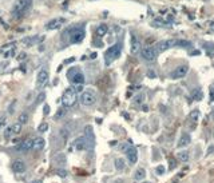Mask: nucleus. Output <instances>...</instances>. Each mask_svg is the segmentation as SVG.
<instances>
[{"instance_id":"f257e3e1","label":"nucleus","mask_w":214,"mask_h":183,"mask_svg":"<svg viewBox=\"0 0 214 183\" xmlns=\"http://www.w3.org/2000/svg\"><path fill=\"white\" fill-rule=\"evenodd\" d=\"M68 36V41L70 43H80V41L84 39V29H83V25H75V27H71L67 31H64L63 34V39Z\"/></svg>"},{"instance_id":"f03ea898","label":"nucleus","mask_w":214,"mask_h":183,"mask_svg":"<svg viewBox=\"0 0 214 183\" xmlns=\"http://www.w3.org/2000/svg\"><path fill=\"white\" fill-rule=\"evenodd\" d=\"M32 7V0H15L12 7V15L15 18H22L25 12H28Z\"/></svg>"},{"instance_id":"7ed1b4c3","label":"nucleus","mask_w":214,"mask_h":183,"mask_svg":"<svg viewBox=\"0 0 214 183\" xmlns=\"http://www.w3.org/2000/svg\"><path fill=\"white\" fill-rule=\"evenodd\" d=\"M122 52V43H117L113 47H110L104 54V59H106V64H110L113 60L118 59Z\"/></svg>"},{"instance_id":"20e7f679","label":"nucleus","mask_w":214,"mask_h":183,"mask_svg":"<svg viewBox=\"0 0 214 183\" xmlns=\"http://www.w3.org/2000/svg\"><path fill=\"white\" fill-rule=\"evenodd\" d=\"M76 99H78V96H76V92L74 91L73 88H68L64 91L63 96H62V104H63L64 107H71V106H74L76 102Z\"/></svg>"},{"instance_id":"39448f33","label":"nucleus","mask_w":214,"mask_h":183,"mask_svg":"<svg viewBox=\"0 0 214 183\" xmlns=\"http://www.w3.org/2000/svg\"><path fill=\"white\" fill-rule=\"evenodd\" d=\"M79 100H80V103L83 104V106H92V104H95V102H96V95H95V92L92 91H84L80 94V96H79Z\"/></svg>"},{"instance_id":"423d86ee","label":"nucleus","mask_w":214,"mask_h":183,"mask_svg":"<svg viewBox=\"0 0 214 183\" xmlns=\"http://www.w3.org/2000/svg\"><path fill=\"white\" fill-rule=\"evenodd\" d=\"M141 55L146 62H154L158 56V51L155 50V47H150V46H149V47L142 48Z\"/></svg>"},{"instance_id":"0eeeda50","label":"nucleus","mask_w":214,"mask_h":183,"mask_svg":"<svg viewBox=\"0 0 214 183\" xmlns=\"http://www.w3.org/2000/svg\"><path fill=\"white\" fill-rule=\"evenodd\" d=\"M189 72V67L187 66H180V67H177L175 69H174L173 72L170 74V78L171 79H174V80H177V79H182V78H185L186 76V74Z\"/></svg>"},{"instance_id":"6e6552de","label":"nucleus","mask_w":214,"mask_h":183,"mask_svg":"<svg viewBox=\"0 0 214 183\" xmlns=\"http://www.w3.org/2000/svg\"><path fill=\"white\" fill-rule=\"evenodd\" d=\"M177 43V40H174V39H169V40H162L159 41L157 44V47H155V50L158 51V52H163V51L169 50V48L174 47Z\"/></svg>"},{"instance_id":"1a4fd4ad","label":"nucleus","mask_w":214,"mask_h":183,"mask_svg":"<svg viewBox=\"0 0 214 183\" xmlns=\"http://www.w3.org/2000/svg\"><path fill=\"white\" fill-rule=\"evenodd\" d=\"M68 76H70V80H71V83H74V84H83L84 83V74L80 72V71H75L74 74L68 72Z\"/></svg>"},{"instance_id":"9d476101","label":"nucleus","mask_w":214,"mask_h":183,"mask_svg":"<svg viewBox=\"0 0 214 183\" xmlns=\"http://www.w3.org/2000/svg\"><path fill=\"white\" fill-rule=\"evenodd\" d=\"M126 156L130 164H135L138 161V152L135 147H127L126 149Z\"/></svg>"},{"instance_id":"9b49d317","label":"nucleus","mask_w":214,"mask_h":183,"mask_svg":"<svg viewBox=\"0 0 214 183\" xmlns=\"http://www.w3.org/2000/svg\"><path fill=\"white\" fill-rule=\"evenodd\" d=\"M90 146H91V142H90V140H88L86 136L78 138L75 140V149L79 150V151H80V150H87Z\"/></svg>"},{"instance_id":"f8f14e48","label":"nucleus","mask_w":214,"mask_h":183,"mask_svg":"<svg viewBox=\"0 0 214 183\" xmlns=\"http://www.w3.org/2000/svg\"><path fill=\"white\" fill-rule=\"evenodd\" d=\"M48 78H50V74H48V71L46 68L40 69L38 72V79H36V84L39 86V87H42V86H44L46 83H47Z\"/></svg>"},{"instance_id":"ddd939ff","label":"nucleus","mask_w":214,"mask_h":183,"mask_svg":"<svg viewBox=\"0 0 214 183\" xmlns=\"http://www.w3.org/2000/svg\"><path fill=\"white\" fill-rule=\"evenodd\" d=\"M25 168H27V166H25L24 161H22V159H16V161H13V163H12V170L15 171L16 174H22V172H24Z\"/></svg>"},{"instance_id":"4468645a","label":"nucleus","mask_w":214,"mask_h":183,"mask_svg":"<svg viewBox=\"0 0 214 183\" xmlns=\"http://www.w3.org/2000/svg\"><path fill=\"white\" fill-rule=\"evenodd\" d=\"M18 151H22V152H25L28 151V150L32 149V140L31 139H25V140H22V142L18 144Z\"/></svg>"},{"instance_id":"2eb2a0df","label":"nucleus","mask_w":214,"mask_h":183,"mask_svg":"<svg viewBox=\"0 0 214 183\" xmlns=\"http://www.w3.org/2000/svg\"><path fill=\"white\" fill-rule=\"evenodd\" d=\"M64 22H66V20H64L63 18L54 19V20H51V22H48V24L46 25V28H47V29H58V28H60L62 23H64Z\"/></svg>"},{"instance_id":"dca6fc26","label":"nucleus","mask_w":214,"mask_h":183,"mask_svg":"<svg viewBox=\"0 0 214 183\" xmlns=\"http://www.w3.org/2000/svg\"><path fill=\"white\" fill-rule=\"evenodd\" d=\"M190 142H191V139H190V135L189 134H182L180 138V140H178V147L180 149H182V147H186V146H189Z\"/></svg>"},{"instance_id":"f3484780","label":"nucleus","mask_w":214,"mask_h":183,"mask_svg":"<svg viewBox=\"0 0 214 183\" xmlns=\"http://www.w3.org/2000/svg\"><path fill=\"white\" fill-rule=\"evenodd\" d=\"M141 48V44H139V40L137 39L135 35L131 36V54H137Z\"/></svg>"},{"instance_id":"a211bd4d","label":"nucleus","mask_w":214,"mask_h":183,"mask_svg":"<svg viewBox=\"0 0 214 183\" xmlns=\"http://www.w3.org/2000/svg\"><path fill=\"white\" fill-rule=\"evenodd\" d=\"M44 144H46V142H44L43 138H35L32 140V149L35 150H42L44 147Z\"/></svg>"},{"instance_id":"6ab92c4d","label":"nucleus","mask_w":214,"mask_h":183,"mask_svg":"<svg viewBox=\"0 0 214 183\" xmlns=\"http://www.w3.org/2000/svg\"><path fill=\"white\" fill-rule=\"evenodd\" d=\"M177 158L180 159L181 162H187V161H189V158H190L189 151H186V150H182V151L177 152Z\"/></svg>"},{"instance_id":"aec40b11","label":"nucleus","mask_w":214,"mask_h":183,"mask_svg":"<svg viewBox=\"0 0 214 183\" xmlns=\"http://www.w3.org/2000/svg\"><path fill=\"white\" fill-rule=\"evenodd\" d=\"M134 178H135V180H143L146 178V171L145 168H138V170L135 171V174H134Z\"/></svg>"},{"instance_id":"412c9836","label":"nucleus","mask_w":214,"mask_h":183,"mask_svg":"<svg viewBox=\"0 0 214 183\" xmlns=\"http://www.w3.org/2000/svg\"><path fill=\"white\" fill-rule=\"evenodd\" d=\"M107 31H108V27H107V24H101L96 28V35L99 36V38H102V36H104V35L107 34Z\"/></svg>"},{"instance_id":"4be33fe9","label":"nucleus","mask_w":214,"mask_h":183,"mask_svg":"<svg viewBox=\"0 0 214 183\" xmlns=\"http://www.w3.org/2000/svg\"><path fill=\"white\" fill-rule=\"evenodd\" d=\"M28 118H30L28 112H25V111H24V112H22V114L19 115V119H18L19 122H18V123L22 124V126H23V124H25L27 122H28Z\"/></svg>"},{"instance_id":"5701e85b","label":"nucleus","mask_w":214,"mask_h":183,"mask_svg":"<svg viewBox=\"0 0 214 183\" xmlns=\"http://www.w3.org/2000/svg\"><path fill=\"white\" fill-rule=\"evenodd\" d=\"M125 167H126V164H125V161H123L122 158L115 159V168H117V170L122 171V170H125Z\"/></svg>"},{"instance_id":"b1692460","label":"nucleus","mask_w":214,"mask_h":183,"mask_svg":"<svg viewBox=\"0 0 214 183\" xmlns=\"http://www.w3.org/2000/svg\"><path fill=\"white\" fill-rule=\"evenodd\" d=\"M59 135L62 136V139H63V142H66L67 139H68V136H70V133L67 131L66 128H62V130H60V133H59Z\"/></svg>"},{"instance_id":"393cba45","label":"nucleus","mask_w":214,"mask_h":183,"mask_svg":"<svg viewBox=\"0 0 214 183\" xmlns=\"http://www.w3.org/2000/svg\"><path fill=\"white\" fill-rule=\"evenodd\" d=\"M193 98H195V100H201L202 99V92L199 88H197L194 92H193Z\"/></svg>"},{"instance_id":"a878e982","label":"nucleus","mask_w":214,"mask_h":183,"mask_svg":"<svg viewBox=\"0 0 214 183\" xmlns=\"http://www.w3.org/2000/svg\"><path fill=\"white\" fill-rule=\"evenodd\" d=\"M64 114H66V107H62L59 111H58L56 114H55V119H59V118H62V116H64Z\"/></svg>"},{"instance_id":"bb28decb","label":"nucleus","mask_w":214,"mask_h":183,"mask_svg":"<svg viewBox=\"0 0 214 183\" xmlns=\"http://www.w3.org/2000/svg\"><path fill=\"white\" fill-rule=\"evenodd\" d=\"M11 128H12V133H13V134H19L20 131H22V124L16 123V124H13V126L11 127Z\"/></svg>"},{"instance_id":"cd10ccee","label":"nucleus","mask_w":214,"mask_h":183,"mask_svg":"<svg viewBox=\"0 0 214 183\" xmlns=\"http://www.w3.org/2000/svg\"><path fill=\"white\" fill-rule=\"evenodd\" d=\"M47 130H48V124H47V123H42V124H39L38 131H40V133H46Z\"/></svg>"},{"instance_id":"c85d7f7f","label":"nucleus","mask_w":214,"mask_h":183,"mask_svg":"<svg viewBox=\"0 0 214 183\" xmlns=\"http://www.w3.org/2000/svg\"><path fill=\"white\" fill-rule=\"evenodd\" d=\"M12 134H13L12 133V128L10 127V128H7L6 131H4V138H6V139H10L11 136H12Z\"/></svg>"},{"instance_id":"c756f323","label":"nucleus","mask_w":214,"mask_h":183,"mask_svg":"<svg viewBox=\"0 0 214 183\" xmlns=\"http://www.w3.org/2000/svg\"><path fill=\"white\" fill-rule=\"evenodd\" d=\"M35 40H36V38H30V39H28V38H25V39H23V43L28 44V47H30V46H31Z\"/></svg>"},{"instance_id":"7c9ffc66","label":"nucleus","mask_w":214,"mask_h":183,"mask_svg":"<svg viewBox=\"0 0 214 183\" xmlns=\"http://www.w3.org/2000/svg\"><path fill=\"white\" fill-rule=\"evenodd\" d=\"M175 44H178L180 47H185V48H187V47H190V46H191L189 41H177Z\"/></svg>"},{"instance_id":"2f4dec72","label":"nucleus","mask_w":214,"mask_h":183,"mask_svg":"<svg viewBox=\"0 0 214 183\" xmlns=\"http://www.w3.org/2000/svg\"><path fill=\"white\" fill-rule=\"evenodd\" d=\"M58 175H59V177H63V178H64V177L67 175V172H66L64 170H59V171H58Z\"/></svg>"},{"instance_id":"473e14b6","label":"nucleus","mask_w":214,"mask_h":183,"mask_svg":"<svg viewBox=\"0 0 214 183\" xmlns=\"http://www.w3.org/2000/svg\"><path fill=\"white\" fill-rule=\"evenodd\" d=\"M82 90H83V84H78V86H76V88L74 90V91H75V92H80Z\"/></svg>"},{"instance_id":"72a5a7b5","label":"nucleus","mask_w":214,"mask_h":183,"mask_svg":"<svg viewBox=\"0 0 214 183\" xmlns=\"http://www.w3.org/2000/svg\"><path fill=\"white\" fill-rule=\"evenodd\" d=\"M157 171H158V172H159V174H163L165 168H163V167H162V166H159V167H157Z\"/></svg>"},{"instance_id":"f704fd0d","label":"nucleus","mask_w":214,"mask_h":183,"mask_svg":"<svg viewBox=\"0 0 214 183\" xmlns=\"http://www.w3.org/2000/svg\"><path fill=\"white\" fill-rule=\"evenodd\" d=\"M48 110H50V107H48L47 104H46V106H44V115H47V114H48Z\"/></svg>"},{"instance_id":"c9c22d12","label":"nucleus","mask_w":214,"mask_h":183,"mask_svg":"<svg viewBox=\"0 0 214 183\" xmlns=\"http://www.w3.org/2000/svg\"><path fill=\"white\" fill-rule=\"evenodd\" d=\"M175 167V164H174V161H170V170L171 168H174Z\"/></svg>"},{"instance_id":"e433bc0d","label":"nucleus","mask_w":214,"mask_h":183,"mask_svg":"<svg viewBox=\"0 0 214 183\" xmlns=\"http://www.w3.org/2000/svg\"><path fill=\"white\" fill-rule=\"evenodd\" d=\"M24 57H25V54H22V55L19 56V59H24Z\"/></svg>"},{"instance_id":"4c0bfd02","label":"nucleus","mask_w":214,"mask_h":183,"mask_svg":"<svg viewBox=\"0 0 214 183\" xmlns=\"http://www.w3.org/2000/svg\"><path fill=\"white\" fill-rule=\"evenodd\" d=\"M35 183H42V182H40V180H39V182H35Z\"/></svg>"},{"instance_id":"58836bf2","label":"nucleus","mask_w":214,"mask_h":183,"mask_svg":"<svg viewBox=\"0 0 214 183\" xmlns=\"http://www.w3.org/2000/svg\"><path fill=\"white\" fill-rule=\"evenodd\" d=\"M213 136H214V131H213Z\"/></svg>"},{"instance_id":"ea45409f","label":"nucleus","mask_w":214,"mask_h":183,"mask_svg":"<svg viewBox=\"0 0 214 183\" xmlns=\"http://www.w3.org/2000/svg\"><path fill=\"white\" fill-rule=\"evenodd\" d=\"M146 183H149V182H146Z\"/></svg>"}]
</instances>
